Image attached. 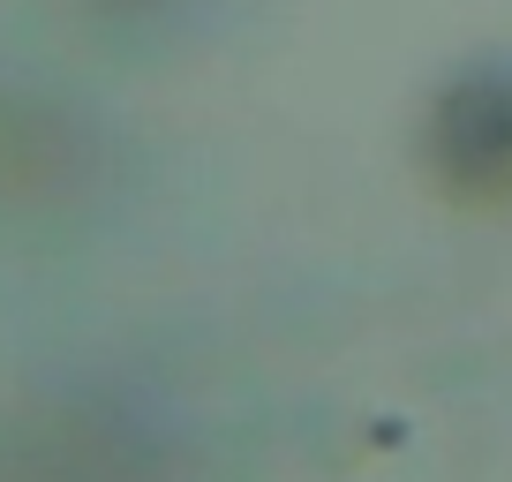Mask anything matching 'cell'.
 Masks as SVG:
<instances>
[{"label":"cell","mask_w":512,"mask_h":482,"mask_svg":"<svg viewBox=\"0 0 512 482\" xmlns=\"http://www.w3.org/2000/svg\"><path fill=\"white\" fill-rule=\"evenodd\" d=\"M422 166L437 189L482 211H512V61H467L422 113Z\"/></svg>","instance_id":"1"},{"label":"cell","mask_w":512,"mask_h":482,"mask_svg":"<svg viewBox=\"0 0 512 482\" xmlns=\"http://www.w3.org/2000/svg\"><path fill=\"white\" fill-rule=\"evenodd\" d=\"M76 8H91V16H113V23H144V16H166V8H181V0H76Z\"/></svg>","instance_id":"2"}]
</instances>
